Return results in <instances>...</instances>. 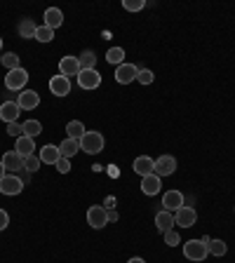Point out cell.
Returning <instances> with one entry per match:
<instances>
[{"instance_id":"10","label":"cell","mask_w":235,"mask_h":263,"mask_svg":"<svg viewBox=\"0 0 235 263\" xmlns=\"http://www.w3.org/2000/svg\"><path fill=\"white\" fill-rule=\"evenodd\" d=\"M49 92L55 94V97H68L71 94V80L59 73V76H55L49 80Z\"/></svg>"},{"instance_id":"31","label":"cell","mask_w":235,"mask_h":263,"mask_svg":"<svg viewBox=\"0 0 235 263\" xmlns=\"http://www.w3.org/2000/svg\"><path fill=\"white\" fill-rule=\"evenodd\" d=\"M40 158L38 155H28V158H24V170L26 172H38L40 170Z\"/></svg>"},{"instance_id":"22","label":"cell","mask_w":235,"mask_h":263,"mask_svg":"<svg viewBox=\"0 0 235 263\" xmlns=\"http://www.w3.org/2000/svg\"><path fill=\"white\" fill-rule=\"evenodd\" d=\"M78 151H80V141H76V139H66V141H61V146H59L61 158H68V160H71Z\"/></svg>"},{"instance_id":"24","label":"cell","mask_w":235,"mask_h":263,"mask_svg":"<svg viewBox=\"0 0 235 263\" xmlns=\"http://www.w3.org/2000/svg\"><path fill=\"white\" fill-rule=\"evenodd\" d=\"M66 132H68V139H76V141H80L82 134H85V125H82L80 120H71L68 125H66Z\"/></svg>"},{"instance_id":"16","label":"cell","mask_w":235,"mask_h":263,"mask_svg":"<svg viewBox=\"0 0 235 263\" xmlns=\"http://www.w3.org/2000/svg\"><path fill=\"white\" fill-rule=\"evenodd\" d=\"M19 113H22V108H19V104H16V101H5V104H0V120L5 122V125L16 122Z\"/></svg>"},{"instance_id":"25","label":"cell","mask_w":235,"mask_h":263,"mask_svg":"<svg viewBox=\"0 0 235 263\" xmlns=\"http://www.w3.org/2000/svg\"><path fill=\"white\" fill-rule=\"evenodd\" d=\"M106 61H109L111 66L125 64V49H122V47H111L109 52H106Z\"/></svg>"},{"instance_id":"29","label":"cell","mask_w":235,"mask_h":263,"mask_svg":"<svg viewBox=\"0 0 235 263\" xmlns=\"http://www.w3.org/2000/svg\"><path fill=\"white\" fill-rule=\"evenodd\" d=\"M3 66H5L7 71L22 68V64H19V54H16V52H5V54H3Z\"/></svg>"},{"instance_id":"4","label":"cell","mask_w":235,"mask_h":263,"mask_svg":"<svg viewBox=\"0 0 235 263\" xmlns=\"http://www.w3.org/2000/svg\"><path fill=\"white\" fill-rule=\"evenodd\" d=\"M87 223L94 230H101L104 226H109V209L101 207V204H92L87 209Z\"/></svg>"},{"instance_id":"30","label":"cell","mask_w":235,"mask_h":263,"mask_svg":"<svg viewBox=\"0 0 235 263\" xmlns=\"http://www.w3.org/2000/svg\"><path fill=\"white\" fill-rule=\"evenodd\" d=\"M35 40H38V43H52V40H55V31L43 24V26H38V31H35Z\"/></svg>"},{"instance_id":"23","label":"cell","mask_w":235,"mask_h":263,"mask_svg":"<svg viewBox=\"0 0 235 263\" xmlns=\"http://www.w3.org/2000/svg\"><path fill=\"white\" fill-rule=\"evenodd\" d=\"M35 31H38V26H35L33 19H22V22H19V35H22L24 40H28V38L35 40Z\"/></svg>"},{"instance_id":"35","label":"cell","mask_w":235,"mask_h":263,"mask_svg":"<svg viewBox=\"0 0 235 263\" xmlns=\"http://www.w3.org/2000/svg\"><path fill=\"white\" fill-rule=\"evenodd\" d=\"M7 134H10V137H14V139L24 137V125H22V122H10V125H7Z\"/></svg>"},{"instance_id":"1","label":"cell","mask_w":235,"mask_h":263,"mask_svg":"<svg viewBox=\"0 0 235 263\" xmlns=\"http://www.w3.org/2000/svg\"><path fill=\"white\" fill-rule=\"evenodd\" d=\"M207 242L209 237H203V240H188L184 245V256L193 263H200L209 256V249H207Z\"/></svg>"},{"instance_id":"18","label":"cell","mask_w":235,"mask_h":263,"mask_svg":"<svg viewBox=\"0 0 235 263\" xmlns=\"http://www.w3.org/2000/svg\"><path fill=\"white\" fill-rule=\"evenodd\" d=\"M0 162L5 164V170H10V172H19V170H24V158L16 151H7L3 158H0Z\"/></svg>"},{"instance_id":"28","label":"cell","mask_w":235,"mask_h":263,"mask_svg":"<svg viewBox=\"0 0 235 263\" xmlns=\"http://www.w3.org/2000/svg\"><path fill=\"white\" fill-rule=\"evenodd\" d=\"M207 249L212 256H226V252H228V247H226L224 240H209L207 242Z\"/></svg>"},{"instance_id":"6","label":"cell","mask_w":235,"mask_h":263,"mask_svg":"<svg viewBox=\"0 0 235 263\" xmlns=\"http://www.w3.org/2000/svg\"><path fill=\"white\" fill-rule=\"evenodd\" d=\"M24 191V181L19 179V176L14 174H5L3 179H0V193L3 195H19V193Z\"/></svg>"},{"instance_id":"38","label":"cell","mask_w":235,"mask_h":263,"mask_svg":"<svg viewBox=\"0 0 235 263\" xmlns=\"http://www.w3.org/2000/svg\"><path fill=\"white\" fill-rule=\"evenodd\" d=\"M111 221H118V212H115V209H111V212H109V223H111Z\"/></svg>"},{"instance_id":"37","label":"cell","mask_w":235,"mask_h":263,"mask_svg":"<svg viewBox=\"0 0 235 263\" xmlns=\"http://www.w3.org/2000/svg\"><path fill=\"white\" fill-rule=\"evenodd\" d=\"M7 226H10V214L5 209H0V230H5Z\"/></svg>"},{"instance_id":"9","label":"cell","mask_w":235,"mask_h":263,"mask_svg":"<svg viewBox=\"0 0 235 263\" xmlns=\"http://www.w3.org/2000/svg\"><path fill=\"white\" fill-rule=\"evenodd\" d=\"M176 172V160L172 158V155H160L158 160H155V176H172Z\"/></svg>"},{"instance_id":"13","label":"cell","mask_w":235,"mask_h":263,"mask_svg":"<svg viewBox=\"0 0 235 263\" xmlns=\"http://www.w3.org/2000/svg\"><path fill=\"white\" fill-rule=\"evenodd\" d=\"M59 73L66 78H71V76H80V61H78V57H61L59 61Z\"/></svg>"},{"instance_id":"19","label":"cell","mask_w":235,"mask_h":263,"mask_svg":"<svg viewBox=\"0 0 235 263\" xmlns=\"http://www.w3.org/2000/svg\"><path fill=\"white\" fill-rule=\"evenodd\" d=\"M40 162L43 164H57V160L61 158L59 153V146H55V143H47V146L40 148V153H38Z\"/></svg>"},{"instance_id":"21","label":"cell","mask_w":235,"mask_h":263,"mask_svg":"<svg viewBox=\"0 0 235 263\" xmlns=\"http://www.w3.org/2000/svg\"><path fill=\"white\" fill-rule=\"evenodd\" d=\"M14 151L22 158H28V155H35L33 151H35V141H33L31 137H19L16 139V143H14Z\"/></svg>"},{"instance_id":"33","label":"cell","mask_w":235,"mask_h":263,"mask_svg":"<svg viewBox=\"0 0 235 263\" xmlns=\"http://www.w3.org/2000/svg\"><path fill=\"white\" fill-rule=\"evenodd\" d=\"M155 80L153 71H148V68H139V76H137V82H141V85H151V82Z\"/></svg>"},{"instance_id":"8","label":"cell","mask_w":235,"mask_h":263,"mask_svg":"<svg viewBox=\"0 0 235 263\" xmlns=\"http://www.w3.org/2000/svg\"><path fill=\"white\" fill-rule=\"evenodd\" d=\"M197 221V212L193 207H184L179 209V212H174V226H179V228H191V226H195Z\"/></svg>"},{"instance_id":"34","label":"cell","mask_w":235,"mask_h":263,"mask_svg":"<svg viewBox=\"0 0 235 263\" xmlns=\"http://www.w3.org/2000/svg\"><path fill=\"white\" fill-rule=\"evenodd\" d=\"M162 237H165V245H170V247H176L181 242V237H179V233H176L174 228L172 230H167V233H162Z\"/></svg>"},{"instance_id":"27","label":"cell","mask_w":235,"mask_h":263,"mask_svg":"<svg viewBox=\"0 0 235 263\" xmlns=\"http://www.w3.org/2000/svg\"><path fill=\"white\" fill-rule=\"evenodd\" d=\"M78 61H80V71H85V68H94V64H97V54H94L92 49H85V52L78 57Z\"/></svg>"},{"instance_id":"20","label":"cell","mask_w":235,"mask_h":263,"mask_svg":"<svg viewBox=\"0 0 235 263\" xmlns=\"http://www.w3.org/2000/svg\"><path fill=\"white\" fill-rule=\"evenodd\" d=\"M155 226H158L160 233H167V230L174 228V214L167 212V209H162V212L155 214Z\"/></svg>"},{"instance_id":"36","label":"cell","mask_w":235,"mask_h":263,"mask_svg":"<svg viewBox=\"0 0 235 263\" xmlns=\"http://www.w3.org/2000/svg\"><path fill=\"white\" fill-rule=\"evenodd\" d=\"M55 167H57V172H59V174H68V172H71V160H68V158H59Z\"/></svg>"},{"instance_id":"40","label":"cell","mask_w":235,"mask_h":263,"mask_svg":"<svg viewBox=\"0 0 235 263\" xmlns=\"http://www.w3.org/2000/svg\"><path fill=\"white\" fill-rule=\"evenodd\" d=\"M5 172H7V170H5V164L0 162V179H3V176H5Z\"/></svg>"},{"instance_id":"2","label":"cell","mask_w":235,"mask_h":263,"mask_svg":"<svg viewBox=\"0 0 235 263\" xmlns=\"http://www.w3.org/2000/svg\"><path fill=\"white\" fill-rule=\"evenodd\" d=\"M106 146L104 137H101V132H85L80 139V151H85L87 155H97L101 153Z\"/></svg>"},{"instance_id":"32","label":"cell","mask_w":235,"mask_h":263,"mask_svg":"<svg viewBox=\"0 0 235 263\" xmlns=\"http://www.w3.org/2000/svg\"><path fill=\"white\" fill-rule=\"evenodd\" d=\"M122 7H125L127 12H141L143 7H146V0H125Z\"/></svg>"},{"instance_id":"11","label":"cell","mask_w":235,"mask_h":263,"mask_svg":"<svg viewBox=\"0 0 235 263\" xmlns=\"http://www.w3.org/2000/svg\"><path fill=\"white\" fill-rule=\"evenodd\" d=\"M162 191V179L155 174H148V176H141V193L148 197L158 195V193Z\"/></svg>"},{"instance_id":"7","label":"cell","mask_w":235,"mask_h":263,"mask_svg":"<svg viewBox=\"0 0 235 263\" xmlns=\"http://www.w3.org/2000/svg\"><path fill=\"white\" fill-rule=\"evenodd\" d=\"M139 76V68L134 64H120L115 66V82L118 85H130V82H134Z\"/></svg>"},{"instance_id":"41","label":"cell","mask_w":235,"mask_h":263,"mask_svg":"<svg viewBox=\"0 0 235 263\" xmlns=\"http://www.w3.org/2000/svg\"><path fill=\"white\" fill-rule=\"evenodd\" d=\"M0 66H3V54H0Z\"/></svg>"},{"instance_id":"42","label":"cell","mask_w":235,"mask_h":263,"mask_svg":"<svg viewBox=\"0 0 235 263\" xmlns=\"http://www.w3.org/2000/svg\"><path fill=\"white\" fill-rule=\"evenodd\" d=\"M0 49H3V38H0Z\"/></svg>"},{"instance_id":"14","label":"cell","mask_w":235,"mask_h":263,"mask_svg":"<svg viewBox=\"0 0 235 263\" xmlns=\"http://www.w3.org/2000/svg\"><path fill=\"white\" fill-rule=\"evenodd\" d=\"M132 170H134V174L139 176H148L155 172V160L148 158V155H139L134 162H132Z\"/></svg>"},{"instance_id":"17","label":"cell","mask_w":235,"mask_h":263,"mask_svg":"<svg viewBox=\"0 0 235 263\" xmlns=\"http://www.w3.org/2000/svg\"><path fill=\"white\" fill-rule=\"evenodd\" d=\"M43 24L47 28H61V24H64V12L59 10V7H47L45 10V19H43Z\"/></svg>"},{"instance_id":"5","label":"cell","mask_w":235,"mask_h":263,"mask_svg":"<svg viewBox=\"0 0 235 263\" xmlns=\"http://www.w3.org/2000/svg\"><path fill=\"white\" fill-rule=\"evenodd\" d=\"M99 85H101V73L97 71V68H85V71H80V76H78V87L80 89H97Z\"/></svg>"},{"instance_id":"39","label":"cell","mask_w":235,"mask_h":263,"mask_svg":"<svg viewBox=\"0 0 235 263\" xmlns=\"http://www.w3.org/2000/svg\"><path fill=\"white\" fill-rule=\"evenodd\" d=\"M127 263H146V261H143V258H139V256H134V258H130Z\"/></svg>"},{"instance_id":"15","label":"cell","mask_w":235,"mask_h":263,"mask_svg":"<svg viewBox=\"0 0 235 263\" xmlns=\"http://www.w3.org/2000/svg\"><path fill=\"white\" fill-rule=\"evenodd\" d=\"M162 207L167 209V212H179L181 207H184V193H179V191H167L162 195Z\"/></svg>"},{"instance_id":"3","label":"cell","mask_w":235,"mask_h":263,"mask_svg":"<svg viewBox=\"0 0 235 263\" xmlns=\"http://www.w3.org/2000/svg\"><path fill=\"white\" fill-rule=\"evenodd\" d=\"M28 82V73L26 68H14V71H7L5 76V87L10 92H24Z\"/></svg>"},{"instance_id":"12","label":"cell","mask_w":235,"mask_h":263,"mask_svg":"<svg viewBox=\"0 0 235 263\" xmlns=\"http://www.w3.org/2000/svg\"><path fill=\"white\" fill-rule=\"evenodd\" d=\"M16 104H19V108H22V110H33V108H38V104H40V94L35 92V89H24V92L19 94V99H16Z\"/></svg>"},{"instance_id":"26","label":"cell","mask_w":235,"mask_h":263,"mask_svg":"<svg viewBox=\"0 0 235 263\" xmlns=\"http://www.w3.org/2000/svg\"><path fill=\"white\" fill-rule=\"evenodd\" d=\"M38 134H43V125H40V120H26L24 122V137L35 139Z\"/></svg>"}]
</instances>
